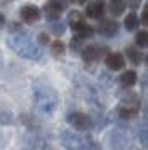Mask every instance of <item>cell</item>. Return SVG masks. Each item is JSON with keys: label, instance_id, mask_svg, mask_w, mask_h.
<instances>
[{"label": "cell", "instance_id": "6da1fadb", "mask_svg": "<svg viewBox=\"0 0 148 150\" xmlns=\"http://www.w3.org/2000/svg\"><path fill=\"white\" fill-rule=\"evenodd\" d=\"M32 93H34V106L39 113L51 115V113L56 111L57 103H59V95L49 83L37 79L32 86Z\"/></svg>", "mask_w": 148, "mask_h": 150}, {"label": "cell", "instance_id": "7a4b0ae2", "mask_svg": "<svg viewBox=\"0 0 148 150\" xmlns=\"http://www.w3.org/2000/svg\"><path fill=\"white\" fill-rule=\"evenodd\" d=\"M7 44L20 57H25V59H30V61H39L42 57V49L39 47V44H35L29 35L22 34V32L12 34L8 37Z\"/></svg>", "mask_w": 148, "mask_h": 150}, {"label": "cell", "instance_id": "3957f363", "mask_svg": "<svg viewBox=\"0 0 148 150\" xmlns=\"http://www.w3.org/2000/svg\"><path fill=\"white\" fill-rule=\"evenodd\" d=\"M130 130L125 127H116L109 133V147L113 150H126L130 145Z\"/></svg>", "mask_w": 148, "mask_h": 150}, {"label": "cell", "instance_id": "277c9868", "mask_svg": "<svg viewBox=\"0 0 148 150\" xmlns=\"http://www.w3.org/2000/svg\"><path fill=\"white\" fill-rule=\"evenodd\" d=\"M69 25L78 32L76 35H79L81 39H87L93 35V29L89 27L84 21V15L79 12H71L69 14Z\"/></svg>", "mask_w": 148, "mask_h": 150}, {"label": "cell", "instance_id": "5b68a950", "mask_svg": "<svg viewBox=\"0 0 148 150\" xmlns=\"http://www.w3.org/2000/svg\"><path fill=\"white\" fill-rule=\"evenodd\" d=\"M86 137L79 135V133H74L71 130H64L61 132V145L66 150H79L81 145L84 143Z\"/></svg>", "mask_w": 148, "mask_h": 150}, {"label": "cell", "instance_id": "8992f818", "mask_svg": "<svg viewBox=\"0 0 148 150\" xmlns=\"http://www.w3.org/2000/svg\"><path fill=\"white\" fill-rule=\"evenodd\" d=\"M67 122L71 123L78 132H87V130H91V127H93V120L86 113H81V111L71 113V115L67 116Z\"/></svg>", "mask_w": 148, "mask_h": 150}, {"label": "cell", "instance_id": "52a82bcc", "mask_svg": "<svg viewBox=\"0 0 148 150\" xmlns=\"http://www.w3.org/2000/svg\"><path fill=\"white\" fill-rule=\"evenodd\" d=\"M67 0H47L44 5V14L49 21H57L62 14V10L66 8Z\"/></svg>", "mask_w": 148, "mask_h": 150}, {"label": "cell", "instance_id": "ba28073f", "mask_svg": "<svg viewBox=\"0 0 148 150\" xmlns=\"http://www.w3.org/2000/svg\"><path fill=\"white\" fill-rule=\"evenodd\" d=\"M39 17H40V10L35 5H24L20 8V19L25 24H34V22L39 21Z\"/></svg>", "mask_w": 148, "mask_h": 150}, {"label": "cell", "instance_id": "9c48e42d", "mask_svg": "<svg viewBox=\"0 0 148 150\" xmlns=\"http://www.w3.org/2000/svg\"><path fill=\"white\" fill-rule=\"evenodd\" d=\"M106 51L108 49L101 47V46H86V47L81 51V56H82L84 61L91 62V61H96V59H98L101 54H104Z\"/></svg>", "mask_w": 148, "mask_h": 150}, {"label": "cell", "instance_id": "30bf717a", "mask_svg": "<svg viewBox=\"0 0 148 150\" xmlns=\"http://www.w3.org/2000/svg\"><path fill=\"white\" fill-rule=\"evenodd\" d=\"M104 62H106V66L111 69V71H120V69L125 68V57H123V54H120V52H111V54H108Z\"/></svg>", "mask_w": 148, "mask_h": 150}, {"label": "cell", "instance_id": "8fae6325", "mask_svg": "<svg viewBox=\"0 0 148 150\" xmlns=\"http://www.w3.org/2000/svg\"><path fill=\"white\" fill-rule=\"evenodd\" d=\"M104 10H106L104 2L98 0V2H93V4H89V5H87L86 15L89 17V19H101V17L104 15Z\"/></svg>", "mask_w": 148, "mask_h": 150}, {"label": "cell", "instance_id": "7c38bea8", "mask_svg": "<svg viewBox=\"0 0 148 150\" xmlns=\"http://www.w3.org/2000/svg\"><path fill=\"white\" fill-rule=\"evenodd\" d=\"M98 32H99L103 37H113V35L118 32V24H116L114 21H109V19H106V21H103V22L99 24Z\"/></svg>", "mask_w": 148, "mask_h": 150}, {"label": "cell", "instance_id": "4fadbf2b", "mask_svg": "<svg viewBox=\"0 0 148 150\" xmlns=\"http://www.w3.org/2000/svg\"><path fill=\"white\" fill-rule=\"evenodd\" d=\"M116 113H118V116H120V118H123V120H130V118H133V116L138 113V106L121 105V106H118Z\"/></svg>", "mask_w": 148, "mask_h": 150}, {"label": "cell", "instance_id": "5bb4252c", "mask_svg": "<svg viewBox=\"0 0 148 150\" xmlns=\"http://www.w3.org/2000/svg\"><path fill=\"white\" fill-rule=\"evenodd\" d=\"M136 73L135 71H125L123 74L120 76V84L123 88H131L135 83H136Z\"/></svg>", "mask_w": 148, "mask_h": 150}, {"label": "cell", "instance_id": "9a60e30c", "mask_svg": "<svg viewBox=\"0 0 148 150\" xmlns=\"http://www.w3.org/2000/svg\"><path fill=\"white\" fill-rule=\"evenodd\" d=\"M126 8V2L125 0H111L109 2V12L113 15H121Z\"/></svg>", "mask_w": 148, "mask_h": 150}, {"label": "cell", "instance_id": "2e32d148", "mask_svg": "<svg viewBox=\"0 0 148 150\" xmlns=\"http://www.w3.org/2000/svg\"><path fill=\"white\" fill-rule=\"evenodd\" d=\"M138 25H140V19H138V15L135 12H131V14H128L125 17V27H126V30H136Z\"/></svg>", "mask_w": 148, "mask_h": 150}, {"label": "cell", "instance_id": "e0dca14e", "mask_svg": "<svg viewBox=\"0 0 148 150\" xmlns=\"http://www.w3.org/2000/svg\"><path fill=\"white\" fill-rule=\"evenodd\" d=\"M126 56L128 59L133 62V64H140L141 59H143V56H141V52L138 51L136 47H133V46H130V47H126Z\"/></svg>", "mask_w": 148, "mask_h": 150}, {"label": "cell", "instance_id": "ac0fdd59", "mask_svg": "<svg viewBox=\"0 0 148 150\" xmlns=\"http://www.w3.org/2000/svg\"><path fill=\"white\" fill-rule=\"evenodd\" d=\"M51 51H52L54 56H62L66 52V46H64V42L62 41H52L51 44Z\"/></svg>", "mask_w": 148, "mask_h": 150}, {"label": "cell", "instance_id": "d6986e66", "mask_svg": "<svg viewBox=\"0 0 148 150\" xmlns=\"http://www.w3.org/2000/svg\"><path fill=\"white\" fill-rule=\"evenodd\" d=\"M12 122H13L12 113H10L8 110H5V108L0 106V125H10Z\"/></svg>", "mask_w": 148, "mask_h": 150}, {"label": "cell", "instance_id": "ffe728a7", "mask_svg": "<svg viewBox=\"0 0 148 150\" xmlns=\"http://www.w3.org/2000/svg\"><path fill=\"white\" fill-rule=\"evenodd\" d=\"M79 150H101V149H99V143L96 142V140H93V138H86L84 143L81 145Z\"/></svg>", "mask_w": 148, "mask_h": 150}, {"label": "cell", "instance_id": "44dd1931", "mask_svg": "<svg viewBox=\"0 0 148 150\" xmlns=\"http://www.w3.org/2000/svg\"><path fill=\"white\" fill-rule=\"evenodd\" d=\"M136 46H140V47H147L148 46V32L147 30H141L136 34Z\"/></svg>", "mask_w": 148, "mask_h": 150}, {"label": "cell", "instance_id": "7402d4cb", "mask_svg": "<svg viewBox=\"0 0 148 150\" xmlns=\"http://www.w3.org/2000/svg\"><path fill=\"white\" fill-rule=\"evenodd\" d=\"M51 30H52V34L61 35L66 30V24H62V22H54V24H51Z\"/></svg>", "mask_w": 148, "mask_h": 150}, {"label": "cell", "instance_id": "603a6c76", "mask_svg": "<svg viewBox=\"0 0 148 150\" xmlns=\"http://www.w3.org/2000/svg\"><path fill=\"white\" fill-rule=\"evenodd\" d=\"M138 137H140V143L145 147V149H148V128H143Z\"/></svg>", "mask_w": 148, "mask_h": 150}, {"label": "cell", "instance_id": "cb8c5ba5", "mask_svg": "<svg viewBox=\"0 0 148 150\" xmlns=\"http://www.w3.org/2000/svg\"><path fill=\"white\" fill-rule=\"evenodd\" d=\"M141 24H145V25L148 27V5L145 7L143 14H141Z\"/></svg>", "mask_w": 148, "mask_h": 150}, {"label": "cell", "instance_id": "d4e9b609", "mask_svg": "<svg viewBox=\"0 0 148 150\" xmlns=\"http://www.w3.org/2000/svg\"><path fill=\"white\" fill-rule=\"evenodd\" d=\"M140 4H141V0H128V5H130L131 8H138Z\"/></svg>", "mask_w": 148, "mask_h": 150}, {"label": "cell", "instance_id": "484cf974", "mask_svg": "<svg viewBox=\"0 0 148 150\" xmlns=\"http://www.w3.org/2000/svg\"><path fill=\"white\" fill-rule=\"evenodd\" d=\"M39 42H40V44H47V42H49L47 34H39Z\"/></svg>", "mask_w": 148, "mask_h": 150}, {"label": "cell", "instance_id": "4316f807", "mask_svg": "<svg viewBox=\"0 0 148 150\" xmlns=\"http://www.w3.org/2000/svg\"><path fill=\"white\" fill-rule=\"evenodd\" d=\"M4 24H5V17H4V15L0 14V29L4 27Z\"/></svg>", "mask_w": 148, "mask_h": 150}, {"label": "cell", "instance_id": "83f0119b", "mask_svg": "<svg viewBox=\"0 0 148 150\" xmlns=\"http://www.w3.org/2000/svg\"><path fill=\"white\" fill-rule=\"evenodd\" d=\"M2 68H4V56L0 52V71H2Z\"/></svg>", "mask_w": 148, "mask_h": 150}, {"label": "cell", "instance_id": "f1b7e54d", "mask_svg": "<svg viewBox=\"0 0 148 150\" xmlns=\"http://www.w3.org/2000/svg\"><path fill=\"white\" fill-rule=\"evenodd\" d=\"M74 2H78V4H84V2H87V0H74Z\"/></svg>", "mask_w": 148, "mask_h": 150}, {"label": "cell", "instance_id": "f546056e", "mask_svg": "<svg viewBox=\"0 0 148 150\" xmlns=\"http://www.w3.org/2000/svg\"><path fill=\"white\" fill-rule=\"evenodd\" d=\"M147 64H148V56H147Z\"/></svg>", "mask_w": 148, "mask_h": 150}]
</instances>
